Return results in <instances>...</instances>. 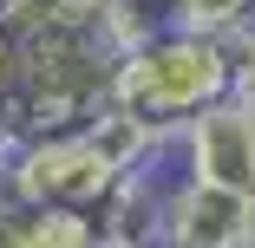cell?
Masks as SVG:
<instances>
[{"label": "cell", "mask_w": 255, "mask_h": 248, "mask_svg": "<svg viewBox=\"0 0 255 248\" xmlns=\"http://www.w3.org/2000/svg\"><path fill=\"white\" fill-rule=\"evenodd\" d=\"M223 91H236L216 33H190V26H164L137 39L131 53H118L112 66V91L105 105L131 111L137 124H150L157 137H177L203 105H216Z\"/></svg>", "instance_id": "cell-1"}, {"label": "cell", "mask_w": 255, "mask_h": 248, "mask_svg": "<svg viewBox=\"0 0 255 248\" xmlns=\"http://www.w3.org/2000/svg\"><path fill=\"white\" fill-rule=\"evenodd\" d=\"M118 183V170L105 164V151L92 144V131H53L33 137L7 157L0 189L20 196V203H59V209H98V196Z\"/></svg>", "instance_id": "cell-2"}, {"label": "cell", "mask_w": 255, "mask_h": 248, "mask_svg": "<svg viewBox=\"0 0 255 248\" xmlns=\"http://www.w3.org/2000/svg\"><path fill=\"white\" fill-rule=\"evenodd\" d=\"M177 157H183L190 176L249 196L255 189V111H249V98L242 91H223L216 105H203L177 131Z\"/></svg>", "instance_id": "cell-3"}, {"label": "cell", "mask_w": 255, "mask_h": 248, "mask_svg": "<svg viewBox=\"0 0 255 248\" xmlns=\"http://www.w3.org/2000/svg\"><path fill=\"white\" fill-rule=\"evenodd\" d=\"M242 196L203 176H170L164 183V216H157V248H242Z\"/></svg>", "instance_id": "cell-4"}, {"label": "cell", "mask_w": 255, "mask_h": 248, "mask_svg": "<svg viewBox=\"0 0 255 248\" xmlns=\"http://www.w3.org/2000/svg\"><path fill=\"white\" fill-rule=\"evenodd\" d=\"M164 170H125L105 196H98V209H92V222H98V242L105 248H157V216H164Z\"/></svg>", "instance_id": "cell-5"}, {"label": "cell", "mask_w": 255, "mask_h": 248, "mask_svg": "<svg viewBox=\"0 0 255 248\" xmlns=\"http://www.w3.org/2000/svg\"><path fill=\"white\" fill-rule=\"evenodd\" d=\"M242 20H255V0H177V26L190 33H223Z\"/></svg>", "instance_id": "cell-6"}, {"label": "cell", "mask_w": 255, "mask_h": 248, "mask_svg": "<svg viewBox=\"0 0 255 248\" xmlns=\"http://www.w3.org/2000/svg\"><path fill=\"white\" fill-rule=\"evenodd\" d=\"M242 216H249V229H242V248H255V189L242 196Z\"/></svg>", "instance_id": "cell-7"}, {"label": "cell", "mask_w": 255, "mask_h": 248, "mask_svg": "<svg viewBox=\"0 0 255 248\" xmlns=\"http://www.w3.org/2000/svg\"><path fill=\"white\" fill-rule=\"evenodd\" d=\"M13 79V46H7V33H0V85Z\"/></svg>", "instance_id": "cell-8"}, {"label": "cell", "mask_w": 255, "mask_h": 248, "mask_svg": "<svg viewBox=\"0 0 255 248\" xmlns=\"http://www.w3.org/2000/svg\"><path fill=\"white\" fill-rule=\"evenodd\" d=\"M242 98H249V111H255V79H249V85H242Z\"/></svg>", "instance_id": "cell-9"}, {"label": "cell", "mask_w": 255, "mask_h": 248, "mask_svg": "<svg viewBox=\"0 0 255 248\" xmlns=\"http://www.w3.org/2000/svg\"><path fill=\"white\" fill-rule=\"evenodd\" d=\"M98 248H105V242H98Z\"/></svg>", "instance_id": "cell-10"}]
</instances>
